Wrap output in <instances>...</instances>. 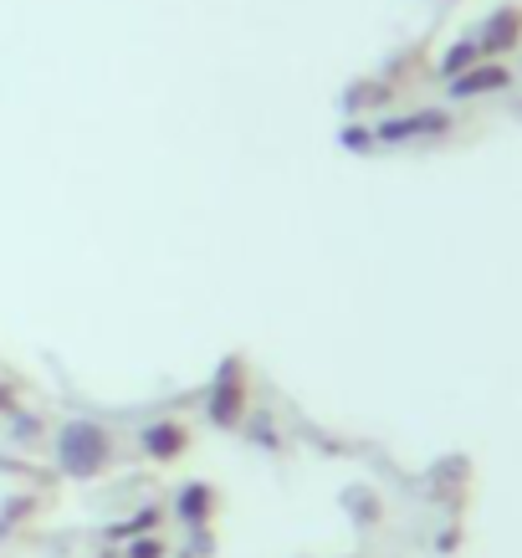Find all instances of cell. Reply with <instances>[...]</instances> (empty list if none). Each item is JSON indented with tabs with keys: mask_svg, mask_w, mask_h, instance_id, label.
<instances>
[{
	"mask_svg": "<svg viewBox=\"0 0 522 558\" xmlns=\"http://www.w3.org/2000/svg\"><path fill=\"white\" fill-rule=\"evenodd\" d=\"M210 512H216V487L210 482H185V487L174 492V518L185 527L210 523Z\"/></svg>",
	"mask_w": 522,
	"mask_h": 558,
	"instance_id": "52a82bcc",
	"label": "cell"
},
{
	"mask_svg": "<svg viewBox=\"0 0 522 558\" xmlns=\"http://www.w3.org/2000/svg\"><path fill=\"white\" fill-rule=\"evenodd\" d=\"M205 415H210V425H220V430H231V425L246 421V374H241L236 359L216 374V385L205 395Z\"/></svg>",
	"mask_w": 522,
	"mask_h": 558,
	"instance_id": "7a4b0ae2",
	"label": "cell"
},
{
	"mask_svg": "<svg viewBox=\"0 0 522 558\" xmlns=\"http://www.w3.org/2000/svg\"><path fill=\"white\" fill-rule=\"evenodd\" d=\"M476 62H487V57H482V47H476V36H466V41H456V47L440 51L436 72L446 77V83H451V77H461V72H472Z\"/></svg>",
	"mask_w": 522,
	"mask_h": 558,
	"instance_id": "ba28073f",
	"label": "cell"
},
{
	"mask_svg": "<svg viewBox=\"0 0 522 558\" xmlns=\"http://www.w3.org/2000/svg\"><path fill=\"white\" fill-rule=\"evenodd\" d=\"M169 543L159 538V533H144V543H134V548H123V558H165Z\"/></svg>",
	"mask_w": 522,
	"mask_h": 558,
	"instance_id": "9c48e42d",
	"label": "cell"
},
{
	"mask_svg": "<svg viewBox=\"0 0 522 558\" xmlns=\"http://www.w3.org/2000/svg\"><path fill=\"white\" fill-rule=\"evenodd\" d=\"M190 446H195V430H190L185 421H154L138 430V451H144V461H154V466L185 461Z\"/></svg>",
	"mask_w": 522,
	"mask_h": 558,
	"instance_id": "3957f363",
	"label": "cell"
},
{
	"mask_svg": "<svg viewBox=\"0 0 522 558\" xmlns=\"http://www.w3.org/2000/svg\"><path fill=\"white\" fill-rule=\"evenodd\" d=\"M502 87H512L507 62H476L472 72L451 77V98H482V93H502Z\"/></svg>",
	"mask_w": 522,
	"mask_h": 558,
	"instance_id": "8992f818",
	"label": "cell"
},
{
	"mask_svg": "<svg viewBox=\"0 0 522 558\" xmlns=\"http://www.w3.org/2000/svg\"><path fill=\"white\" fill-rule=\"evenodd\" d=\"M343 144L349 149H374V134L369 129H343Z\"/></svg>",
	"mask_w": 522,
	"mask_h": 558,
	"instance_id": "30bf717a",
	"label": "cell"
},
{
	"mask_svg": "<svg viewBox=\"0 0 522 558\" xmlns=\"http://www.w3.org/2000/svg\"><path fill=\"white\" fill-rule=\"evenodd\" d=\"M436 134H451V113L425 108V113H410V119L379 123V134L374 138H385V144H404V138H436Z\"/></svg>",
	"mask_w": 522,
	"mask_h": 558,
	"instance_id": "5b68a950",
	"label": "cell"
},
{
	"mask_svg": "<svg viewBox=\"0 0 522 558\" xmlns=\"http://www.w3.org/2000/svg\"><path fill=\"white\" fill-rule=\"evenodd\" d=\"M11 415H16V395L0 385V421H11Z\"/></svg>",
	"mask_w": 522,
	"mask_h": 558,
	"instance_id": "8fae6325",
	"label": "cell"
},
{
	"mask_svg": "<svg viewBox=\"0 0 522 558\" xmlns=\"http://www.w3.org/2000/svg\"><path fill=\"white\" fill-rule=\"evenodd\" d=\"M51 457H57V472L72 476V482H98L119 461V440L108 436V425L98 421H68L57 430Z\"/></svg>",
	"mask_w": 522,
	"mask_h": 558,
	"instance_id": "6da1fadb",
	"label": "cell"
},
{
	"mask_svg": "<svg viewBox=\"0 0 522 558\" xmlns=\"http://www.w3.org/2000/svg\"><path fill=\"white\" fill-rule=\"evenodd\" d=\"M476 47H482L487 62L512 57V51L522 47V5H497V11L487 16V26L476 32Z\"/></svg>",
	"mask_w": 522,
	"mask_h": 558,
	"instance_id": "277c9868",
	"label": "cell"
}]
</instances>
